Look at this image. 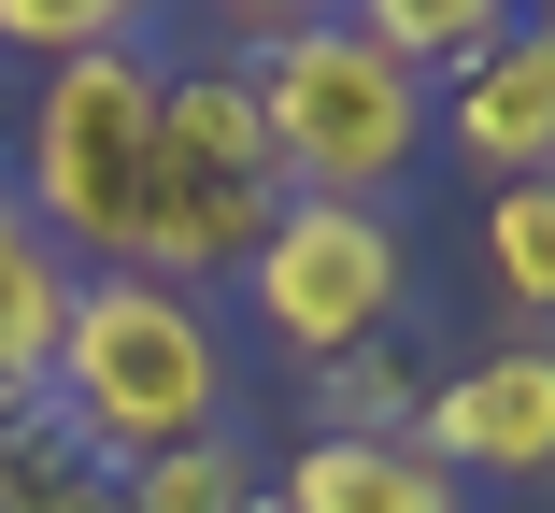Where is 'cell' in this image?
I'll use <instances>...</instances> for the list:
<instances>
[{"instance_id":"obj_1","label":"cell","mask_w":555,"mask_h":513,"mask_svg":"<svg viewBox=\"0 0 555 513\" xmlns=\"http://www.w3.org/2000/svg\"><path fill=\"white\" fill-rule=\"evenodd\" d=\"M43 399L72 414V443H86L100 471H129V457H171V443H214V428H229L243 343H229L214 299L157 285V271H86Z\"/></svg>"},{"instance_id":"obj_10","label":"cell","mask_w":555,"mask_h":513,"mask_svg":"<svg viewBox=\"0 0 555 513\" xmlns=\"http://www.w3.org/2000/svg\"><path fill=\"white\" fill-rule=\"evenodd\" d=\"M115 513H271V457H257L243 428L171 443V457H129V471H115Z\"/></svg>"},{"instance_id":"obj_8","label":"cell","mask_w":555,"mask_h":513,"mask_svg":"<svg viewBox=\"0 0 555 513\" xmlns=\"http://www.w3.org/2000/svg\"><path fill=\"white\" fill-rule=\"evenodd\" d=\"M271 513H470V485L441 471L427 443H357V428H313L271 471Z\"/></svg>"},{"instance_id":"obj_7","label":"cell","mask_w":555,"mask_h":513,"mask_svg":"<svg viewBox=\"0 0 555 513\" xmlns=\"http://www.w3.org/2000/svg\"><path fill=\"white\" fill-rule=\"evenodd\" d=\"M441 157H470L485 185H555V15H513L485 57L427 86Z\"/></svg>"},{"instance_id":"obj_6","label":"cell","mask_w":555,"mask_h":513,"mask_svg":"<svg viewBox=\"0 0 555 513\" xmlns=\"http://www.w3.org/2000/svg\"><path fill=\"white\" fill-rule=\"evenodd\" d=\"M413 443L456 471V485H555V329H513L485 357H456L427 385Z\"/></svg>"},{"instance_id":"obj_2","label":"cell","mask_w":555,"mask_h":513,"mask_svg":"<svg viewBox=\"0 0 555 513\" xmlns=\"http://www.w3.org/2000/svg\"><path fill=\"white\" fill-rule=\"evenodd\" d=\"M285 215V171H271V129H257V86L243 57H157V143H143V229H129V271L214 299Z\"/></svg>"},{"instance_id":"obj_9","label":"cell","mask_w":555,"mask_h":513,"mask_svg":"<svg viewBox=\"0 0 555 513\" xmlns=\"http://www.w3.org/2000/svg\"><path fill=\"white\" fill-rule=\"evenodd\" d=\"M72 257L29 229V200L0 185V399H29L43 371H57V329H72Z\"/></svg>"},{"instance_id":"obj_3","label":"cell","mask_w":555,"mask_h":513,"mask_svg":"<svg viewBox=\"0 0 555 513\" xmlns=\"http://www.w3.org/2000/svg\"><path fill=\"white\" fill-rule=\"evenodd\" d=\"M257 86V129H271V171L285 200H371V215H399V185L427 171L441 115H427V72H399L385 43H357L343 15L327 29H285L243 57Z\"/></svg>"},{"instance_id":"obj_14","label":"cell","mask_w":555,"mask_h":513,"mask_svg":"<svg viewBox=\"0 0 555 513\" xmlns=\"http://www.w3.org/2000/svg\"><path fill=\"white\" fill-rule=\"evenodd\" d=\"M313 385H327V414H313V428H357V443H413V414H427V385L385 371V343L343 357V371H313Z\"/></svg>"},{"instance_id":"obj_15","label":"cell","mask_w":555,"mask_h":513,"mask_svg":"<svg viewBox=\"0 0 555 513\" xmlns=\"http://www.w3.org/2000/svg\"><path fill=\"white\" fill-rule=\"evenodd\" d=\"M214 29H243V43H285V29H327L343 0H199Z\"/></svg>"},{"instance_id":"obj_12","label":"cell","mask_w":555,"mask_h":513,"mask_svg":"<svg viewBox=\"0 0 555 513\" xmlns=\"http://www.w3.org/2000/svg\"><path fill=\"white\" fill-rule=\"evenodd\" d=\"M513 15H527V0H343V29H357V43H385V57H399V72H427V86L456 72V57H485Z\"/></svg>"},{"instance_id":"obj_4","label":"cell","mask_w":555,"mask_h":513,"mask_svg":"<svg viewBox=\"0 0 555 513\" xmlns=\"http://www.w3.org/2000/svg\"><path fill=\"white\" fill-rule=\"evenodd\" d=\"M143 143H157V57H57L15 100V200L72 271H129L143 229Z\"/></svg>"},{"instance_id":"obj_5","label":"cell","mask_w":555,"mask_h":513,"mask_svg":"<svg viewBox=\"0 0 555 513\" xmlns=\"http://www.w3.org/2000/svg\"><path fill=\"white\" fill-rule=\"evenodd\" d=\"M229 285H243V315H257L271 357L343 371V357H371V343L413 315V229L371 215V200H285L271 243H257Z\"/></svg>"},{"instance_id":"obj_11","label":"cell","mask_w":555,"mask_h":513,"mask_svg":"<svg viewBox=\"0 0 555 513\" xmlns=\"http://www.w3.org/2000/svg\"><path fill=\"white\" fill-rule=\"evenodd\" d=\"M157 29H171V0H0V57H29V72H57V57H157Z\"/></svg>"},{"instance_id":"obj_13","label":"cell","mask_w":555,"mask_h":513,"mask_svg":"<svg viewBox=\"0 0 555 513\" xmlns=\"http://www.w3.org/2000/svg\"><path fill=\"white\" fill-rule=\"evenodd\" d=\"M485 285L527 329H555V185H499L485 200Z\"/></svg>"}]
</instances>
